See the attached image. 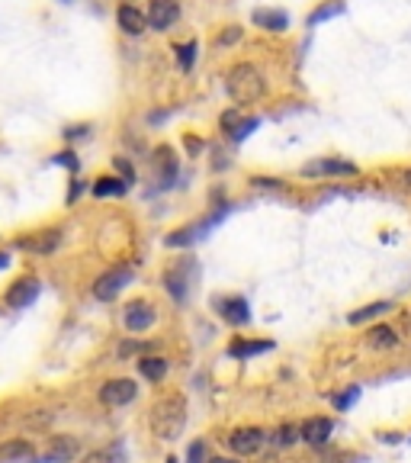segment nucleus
Here are the masks:
<instances>
[{"instance_id":"obj_5","label":"nucleus","mask_w":411,"mask_h":463,"mask_svg":"<svg viewBox=\"0 0 411 463\" xmlns=\"http://www.w3.org/2000/svg\"><path fill=\"white\" fill-rule=\"evenodd\" d=\"M305 177H353L357 174V164L344 158H318V161H309L302 167Z\"/></svg>"},{"instance_id":"obj_1","label":"nucleus","mask_w":411,"mask_h":463,"mask_svg":"<svg viewBox=\"0 0 411 463\" xmlns=\"http://www.w3.org/2000/svg\"><path fill=\"white\" fill-rule=\"evenodd\" d=\"M187 425V399L177 393L158 399L151 409V428L161 441H177Z\"/></svg>"},{"instance_id":"obj_20","label":"nucleus","mask_w":411,"mask_h":463,"mask_svg":"<svg viewBox=\"0 0 411 463\" xmlns=\"http://www.w3.org/2000/svg\"><path fill=\"white\" fill-rule=\"evenodd\" d=\"M267 351H274V341H244V338H238V341H231L229 354L231 357H254V354H267Z\"/></svg>"},{"instance_id":"obj_4","label":"nucleus","mask_w":411,"mask_h":463,"mask_svg":"<svg viewBox=\"0 0 411 463\" xmlns=\"http://www.w3.org/2000/svg\"><path fill=\"white\" fill-rule=\"evenodd\" d=\"M190 273H193V261L190 258H180L168 273H164L168 293L177 299V303H187V296H190Z\"/></svg>"},{"instance_id":"obj_8","label":"nucleus","mask_w":411,"mask_h":463,"mask_svg":"<svg viewBox=\"0 0 411 463\" xmlns=\"http://www.w3.org/2000/svg\"><path fill=\"white\" fill-rule=\"evenodd\" d=\"M154 319H158V312H154V306H148L145 299H135V303L126 306V315H122V322H126V328L129 332H148V328L154 325Z\"/></svg>"},{"instance_id":"obj_14","label":"nucleus","mask_w":411,"mask_h":463,"mask_svg":"<svg viewBox=\"0 0 411 463\" xmlns=\"http://www.w3.org/2000/svg\"><path fill=\"white\" fill-rule=\"evenodd\" d=\"M219 312H222V319L229 322V325L241 328L251 322V309H248V299L244 296H225L219 299Z\"/></svg>"},{"instance_id":"obj_30","label":"nucleus","mask_w":411,"mask_h":463,"mask_svg":"<svg viewBox=\"0 0 411 463\" xmlns=\"http://www.w3.org/2000/svg\"><path fill=\"white\" fill-rule=\"evenodd\" d=\"M257 126H260V119H241V126L231 132V138H235V142H241V138H248L254 129H257Z\"/></svg>"},{"instance_id":"obj_28","label":"nucleus","mask_w":411,"mask_h":463,"mask_svg":"<svg viewBox=\"0 0 411 463\" xmlns=\"http://www.w3.org/2000/svg\"><path fill=\"white\" fill-rule=\"evenodd\" d=\"M357 399H360V386H351V389H347V393L335 396L331 403H335V409H337V412H347L353 403H357Z\"/></svg>"},{"instance_id":"obj_37","label":"nucleus","mask_w":411,"mask_h":463,"mask_svg":"<svg viewBox=\"0 0 411 463\" xmlns=\"http://www.w3.org/2000/svg\"><path fill=\"white\" fill-rule=\"evenodd\" d=\"M168 463H177V457H168Z\"/></svg>"},{"instance_id":"obj_22","label":"nucleus","mask_w":411,"mask_h":463,"mask_svg":"<svg viewBox=\"0 0 411 463\" xmlns=\"http://www.w3.org/2000/svg\"><path fill=\"white\" fill-rule=\"evenodd\" d=\"M154 164L161 167V187H170L177 177V161H174V155H170V148H158Z\"/></svg>"},{"instance_id":"obj_15","label":"nucleus","mask_w":411,"mask_h":463,"mask_svg":"<svg viewBox=\"0 0 411 463\" xmlns=\"http://www.w3.org/2000/svg\"><path fill=\"white\" fill-rule=\"evenodd\" d=\"M32 457H36V450H32L29 441L13 438V441H4L0 444V463H26Z\"/></svg>"},{"instance_id":"obj_35","label":"nucleus","mask_w":411,"mask_h":463,"mask_svg":"<svg viewBox=\"0 0 411 463\" xmlns=\"http://www.w3.org/2000/svg\"><path fill=\"white\" fill-rule=\"evenodd\" d=\"M4 267H10V258H7V254H0V270H4Z\"/></svg>"},{"instance_id":"obj_24","label":"nucleus","mask_w":411,"mask_h":463,"mask_svg":"<svg viewBox=\"0 0 411 463\" xmlns=\"http://www.w3.org/2000/svg\"><path fill=\"white\" fill-rule=\"evenodd\" d=\"M392 309V303H370V306H363V309H357V312H351V325H363V322H370V319H379V315H386V312Z\"/></svg>"},{"instance_id":"obj_17","label":"nucleus","mask_w":411,"mask_h":463,"mask_svg":"<svg viewBox=\"0 0 411 463\" xmlns=\"http://www.w3.org/2000/svg\"><path fill=\"white\" fill-rule=\"evenodd\" d=\"M138 370H142L145 380L161 383L164 377H168V360H164V357H154V354H145L142 360H138Z\"/></svg>"},{"instance_id":"obj_31","label":"nucleus","mask_w":411,"mask_h":463,"mask_svg":"<svg viewBox=\"0 0 411 463\" xmlns=\"http://www.w3.org/2000/svg\"><path fill=\"white\" fill-rule=\"evenodd\" d=\"M238 126H241V113H238V110H229V113H222V129L229 132V136L238 129Z\"/></svg>"},{"instance_id":"obj_18","label":"nucleus","mask_w":411,"mask_h":463,"mask_svg":"<svg viewBox=\"0 0 411 463\" xmlns=\"http://www.w3.org/2000/svg\"><path fill=\"white\" fill-rule=\"evenodd\" d=\"M254 23L270 32H283L290 26V16L283 13V10H254Z\"/></svg>"},{"instance_id":"obj_23","label":"nucleus","mask_w":411,"mask_h":463,"mask_svg":"<svg viewBox=\"0 0 411 463\" xmlns=\"http://www.w3.org/2000/svg\"><path fill=\"white\" fill-rule=\"evenodd\" d=\"M366 344H370V348H379V351H389L398 344V334L386 325H376V328H370V334H366Z\"/></svg>"},{"instance_id":"obj_16","label":"nucleus","mask_w":411,"mask_h":463,"mask_svg":"<svg viewBox=\"0 0 411 463\" xmlns=\"http://www.w3.org/2000/svg\"><path fill=\"white\" fill-rule=\"evenodd\" d=\"M116 20H119V30L122 32H129V36H142L148 26V16H142L132 4H122L119 13H116Z\"/></svg>"},{"instance_id":"obj_10","label":"nucleus","mask_w":411,"mask_h":463,"mask_svg":"<svg viewBox=\"0 0 411 463\" xmlns=\"http://www.w3.org/2000/svg\"><path fill=\"white\" fill-rule=\"evenodd\" d=\"M77 454H81V441L71 438V434H58V438H52L46 457L39 463H71Z\"/></svg>"},{"instance_id":"obj_6","label":"nucleus","mask_w":411,"mask_h":463,"mask_svg":"<svg viewBox=\"0 0 411 463\" xmlns=\"http://www.w3.org/2000/svg\"><path fill=\"white\" fill-rule=\"evenodd\" d=\"M264 444H267L264 428H238V431L229 434V448L241 457H251L257 450H264Z\"/></svg>"},{"instance_id":"obj_32","label":"nucleus","mask_w":411,"mask_h":463,"mask_svg":"<svg viewBox=\"0 0 411 463\" xmlns=\"http://www.w3.org/2000/svg\"><path fill=\"white\" fill-rule=\"evenodd\" d=\"M116 167H119L122 174H126V181H132V164H129V161H122V158H116Z\"/></svg>"},{"instance_id":"obj_11","label":"nucleus","mask_w":411,"mask_h":463,"mask_svg":"<svg viewBox=\"0 0 411 463\" xmlns=\"http://www.w3.org/2000/svg\"><path fill=\"white\" fill-rule=\"evenodd\" d=\"M61 242V228H42V232H36V235H26L20 238V248L29 251V254H52L55 248H58Z\"/></svg>"},{"instance_id":"obj_2","label":"nucleus","mask_w":411,"mask_h":463,"mask_svg":"<svg viewBox=\"0 0 411 463\" xmlns=\"http://www.w3.org/2000/svg\"><path fill=\"white\" fill-rule=\"evenodd\" d=\"M264 91H267L264 74L254 65H235L229 71V93L235 103H254V100L264 97Z\"/></svg>"},{"instance_id":"obj_13","label":"nucleus","mask_w":411,"mask_h":463,"mask_svg":"<svg viewBox=\"0 0 411 463\" xmlns=\"http://www.w3.org/2000/svg\"><path fill=\"white\" fill-rule=\"evenodd\" d=\"M39 299V280L32 277H23V280H16L13 287L7 289V306L10 309H26Z\"/></svg>"},{"instance_id":"obj_12","label":"nucleus","mask_w":411,"mask_h":463,"mask_svg":"<svg viewBox=\"0 0 411 463\" xmlns=\"http://www.w3.org/2000/svg\"><path fill=\"white\" fill-rule=\"evenodd\" d=\"M331 431H335V422L331 418H305L302 425H299V438L305 441V444H312V448H321L328 438H331Z\"/></svg>"},{"instance_id":"obj_7","label":"nucleus","mask_w":411,"mask_h":463,"mask_svg":"<svg viewBox=\"0 0 411 463\" xmlns=\"http://www.w3.org/2000/svg\"><path fill=\"white\" fill-rule=\"evenodd\" d=\"M135 396H138L135 380H109L107 386L100 389V399H103V405H109V409L129 405L132 399H135Z\"/></svg>"},{"instance_id":"obj_25","label":"nucleus","mask_w":411,"mask_h":463,"mask_svg":"<svg viewBox=\"0 0 411 463\" xmlns=\"http://www.w3.org/2000/svg\"><path fill=\"white\" fill-rule=\"evenodd\" d=\"M341 13H344V4L341 0H331V4L318 7L312 16H309V26H318V23H325V20H331V16H341Z\"/></svg>"},{"instance_id":"obj_19","label":"nucleus","mask_w":411,"mask_h":463,"mask_svg":"<svg viewBox=\"0 0 411 463\" xmlns=\"http://www.w3.org/2000/svg\"><path fill=\"white\" fill-rule=\"evenodd\" d=\"M129 190V181H119V177H100L93 183V197L103 200V197H122V193Z\"/></svg>"},{"instance_id":"obj_26","label":"nucleus","mask_w":411,"mask_h":463,"mask_svg":"<svg viewBox=\"0 0 411 463\" xmlns=\"http://www.w3.org/2000/svg\"><path fill=\"white\" fill-rule=\"evenodd\" d=\"M193 61H196V42H183V46H177V65H180L183 71H190Z\"/></svg>"},{"instance_id":"obj_9","label":"nucleus","mask_w":411,"mask_h":463,"mask_svg":"<svg viewBox=\"0 0 411 463\" xmlns=\"http://www.w3.org/2000/svg\"><path fill=\"white\" fill-rule=\"evenodd\" d=\"M177 20H180V4H177V0H151V7H148V26L164 32V30H170Z\"/></svg>"},{"instance_id":"obj_33","label":"nucleus","mask_w":411,"mask_h":463,"mask_svg":"<svg viewBox=\"0 0 411 463\" xmlns=\"http://www.w3.org/2000/svg\"><path fill=\"white\" fill-rule=\"evenodd\" d=\"M238 36H241V30H229V32H222V39H219V42H222V46H225V42H235Z\"/></svg>"},{"instance_id":"obj_21","label":"nucleus","mask_w":411,"mask_h":463,"mask_svg":"<svg viewBox=\"0 0 411 463\" xmlns=\"http://www.w3.org/2000/svg\"><path fill=\"white\" fill-rule=\"evenodd\" d=\"M81 463H126V448L122 444H109V448L90 450Z\"/></svg>"},{"instance_id":"obj_36","label":"nucleus","mask_w":411,"mask_h":463,"mask_svg":"<svg viewBox=\"0 0 411 463\" xmlns=\"http://www.w3.org/2000/svg\"><path fill=\"white\" fill-rule=\"evenodd\" d=\"M405 187H411V171H408V177H405Z\"/></svg>"},{"instance_id":"obj_34","label":"nucleus","mask_w":411,"mask_h":463,"mask_svg":"<svg viewBox=\"0 0 411 463\" xmlns=\"http://www.w3.org/2000/svg\"><path fill=\"white\" fill-rule=\"evenodd\" d=\"M209 463H238V460H231V457H213Z\"/></svg>"},{"instance_id":"obj_27","label":"nucleus","mask_w":411,"mask_h":463,"mask_svg":"<svg viewBox=\"0 0 411 463\" xmlns=\"http://www.w3.org/2000/svg\"><path fill=\"white\" fill-rule=\"evenodd\" d=\"M274 441L280 444V448H292L299 441V428L296 425H280L276 428V434H274Z\"/></svg>"},{"instance_id":"obj_3","label":"nucleus","mask_w":411,"mask_h":463,"mask_svg":"<svg viewBox=\"0 0 411 463\" xmlns=\"http://www.w3.org/2000/svg\"><path fill=\"white\" fill-rule=\"evenodd\" d=\"M129 280H132L129 267H113V270H107L97 283H93V296L103 299V303H109V299H116L122 289H126V283Z\"/></svg>"},{"instance_id":"obj_29","label":"nucleus","mask_w":411,"mask_h":463,"mask_svg":"<svg viewBox=\"0 0 411 463\" xmlns=\"http://www.w3.org/2000/svg\"><path fill=\"white\" fill-rule=\"evenodd\" d=\"M187 463H206V441H193L187 450Z\"/></svg>"}]
</instances>
